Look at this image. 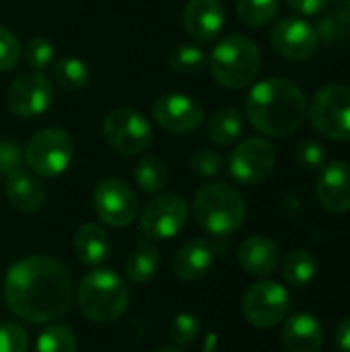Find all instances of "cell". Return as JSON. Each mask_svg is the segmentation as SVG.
<instances>
[{
  "instance_id": "6da1fadb",
  "label": "cell",
  "mask_w": 350,
  "mask_h": 352,
  "mask_svg": "<svg viewBox=\"0 0 350 352\" xmlns=\"http://www.w3.org/2000/svg\"><path fill=\"white\" fill-rule=\"evenodd\" d=\"M74 287L68 270L50 256L37 254L14 262L4 276V301L27 324H50L68 314Z\"/></svg>"
},
{
  "instance_id": "7a4b0ae2",
  "label": "cell",
  "mask_w": 350,
  "mask_h": 352,
  "mask_svg": "<svg viewBox=\"0 0 350 352\" xmlns=\"http://www.w3.org/2000/svg\"><path fill=\"white\" fill-rule=\"evenodd\" d=\"M252 126L270 138H285L299 130L307 116L303 91L289 78L270 76L252 87L245 99Z\"/></svg>"
},
{
  "instance_id": "3957f363",
  "label": "cell",
  "mask_w": 350,
  "mask_h": 352,
  "mask_svg": "<svg viewBox=\"0 0 350 352\" xmlns=\"http://www.w3.org/2000/svg\"><path fill=\"white\" fill-rule=\"evenodd\" d=\"M76 303L87 320L95 324H113L128 309L130 291L124 278L113 270L95 268L80 278Z\"/></svg>"
},
{
  "instance_id": "277c9868",
  "label": "cell",
  "mask_w": 350,
  "mask_h": 352,
  "mask_svg": "<svg viewBox=\"0 0 350 352\" xmlns=\"http://www.w3.org/2000/svg\"><path fill=\"white\" fill-rule=\"evenodd\" d=\"M196 223L215 237H227L235 233L245 221V200L229 184L215 182L200 188L194 196Z\"/></svg>"
},
{
  "instance_id": "5b68a950",
  "label": "cell",
  "mask_w": 350,
  "mask_h": 352,
  "mask_svg": "<svg viewBox=\"0 0 350 352\" xmlns=\"http://www.w3.org/2000/svg\"><path fill=\"white\" fill-rule=\"evenodd\" d=\"M208 66L221 87L237 91L256 80L262 68V54L248 35H227L212 50Z\"/></svg>"
},
{
  "instance_id": "8992f818",
  "label": "cell",
  "mask_w": 350,
  "mask_h": 352,
  "mask_svg": "<svg viewBox=\"0 0 350 352\" xmlns=\"http://www.w3.org/2000/svg\"><path fill=\"white\" fill-rule=\"evenodd\" d=\"M309 120L314 128L336 142L350 140V87L332 82L316 91L309 101Z\"/></svg>"
},
{
  "instance_id": "52a82bcc",
  "label": "cell",
  "mask_w": 350,
  "mask_h": 352,
  "mask_svg": "<svg viewBox=\"0 0 350 352\" xmlns=\"http://www.w3.org/2000/svg\"><path fill=\"white\" fill-rule=\"evenodd\" d=\"M74 144L66 130L43 128L25 146V165L39 177L62 175L72 161Z\"/></svg>"
},
{
  "instance_id": "ba28073f",
  "label": "cell",
  "mask_w": 350,
  "mask_h": 352,
  "mask_svg": "<svg viewBox=\"0 0 350 352\" xmlns=\"http://www.w3.org/2000/svg\"><path fill=\"white\" fill-rule=\"evenodd\" d=\"M103 138L120 155L132 157L149 148L153 140V130L149 120L130 107L113 109L103 120Z\"/></svg>"
},
{
  "instance_id": "9c48e42d",
  "label": "cell",
  "mask_w": 350,
  "mask_h": 352,
  "mask_svg": "<svg viewBox=\"0 0 350 352\" xmlns=\"http://www.w3.org/2000/svg\"><path fill=\"white\" fill-rule=\"evenodd\" d=\"M241 309L252 326L268 330L287 318L291 309V295L281 283L260 280L245 291Z\"/></svg>"
},
{
  "instance_id": "30bf717a",
  "label": "cell",
  "mask_w": 350,
  "mask_h": 352,
  "mask_svg": "<svg viewBox=\"0 0 350 352\" xmlns=\"http://www.w3.org/2000/svg\"><path fill=\"white\" fill-rule=\"evenodd\" d=\"M188 221V204L175 194L151 198L140 212V233L144 239H171Z\"/></svg>"
},
{
  "instance_id": "8fae6325",
  "label": "cell",
  "mask_w": 350,
  "mask_h": 352,
  "mask_svg": "<svg viewBox=\"0 0 350 352\" xmlns=\"http://www.w3.org/2000/svg\"><path fill=\"white\" fill-rule=\"evenodd\" d=\"M276 165V151L266 138H245L229 157V175L243 184L254 186L264 182Z\"/></svg>"
},
{
  "instance_id": "7c38bea8",
  "label": "cell",
  "mask_w": 350,
  "mask_h": 352,
  "mask_svg": "<svg viewBox=\"0 0 350 352\" xmlns=\"http://www.w3.org/2000/svg\"><path fill=\"white\" fill-rule=\"evenodd\" d=\"M93 206L101 223L109 227H128L138 214V200L134 190L116 177H105L95 186Z\"/></svg>"
},
{
  "instance_id": "4fadbf2b",
  "label": "cell",
  "mask_w": 350,
  "mask_h": 352,
  "mask_svg": "<svg viewBox=\"0 0 350 352\" xmlns=\"http://www.w3.org/2000/svg\"><path fill=\"white\" fill-rule=\"evenodd\" d=\"M54 85L43 72H27L14 78L6 91V105L19 118H35L50 109Z\"/></svg>"
},
{
  "instance_id": "5bb4252c",
  "label": "cell",
  "mask_w": 350,
  "mask_h": 352,
  "mask_svg": "<svg viewBox=\"0 0 350 352\" xmlns=\"http://www.w3.org/2000/svg\"><path fill=\"white\" fill-rule=\"evenodd\" d=\"M272 47L287 60H307L316 54L320 45V37L316 27L301 16H283L274 23L270 31Z\"/></svg>"
},
{
  "instance_id": "9a60e30c",
  "label": "cell",
  "mask_w": 350,
  "mask_h": 352,
  "mask_svg": "<svg viewBox=\"0 0 350 352\" xmlns=\"http://www.w3.org/2000/svg\"><path fill=\"white\" fill-rule=\"evenodd\" d=\"M153 118L161 128L173 134H188L202 124L204 109L190 95L169 93V95H161L153 103Z\"/></svg>"
},
{
  "instance_id": "2e32d148",
  "label": "cell",
  "mask_w": 350,
  "mask_h": 352,
  "mask_svg": "<svg viewBox=\"0 0 350 352\" xmlns=\"http://www.w3.org/2000/svg\"><path fill=\"white\" fill-rule=\"evenodd\" d=\"M318 200L324 210L332 214H342L350 210V165L347 161H332L320 171Z\"/></svg>"
},
{
  "instance_id": "e0dca14e",
  "label": "cell",
  "mask_w": 350,
  "mask_h": 352,
  "mask_svg": "<svg viewBox=\"0 0 350 352\" xmlns=\"http://www.w3.org/2000/svg\"><path fill=\"white\" fill-rule=\"evenodd\" d=\"M182 21L192 39L212 41L225 25V8L221 0H188Z\"/></svg>"
},
{
  "instance_id": "ac0fdd59",
  "label": "cell",
  "mask_w": 350,
  "mask_h": 352,
  "mask_svg": "<svg viewBox=\"0 0 350 352\" xmlns=\"http://www.w3.org/2000/svg\"><path fill=\"white\" fill-rule=\"evenodd\" d=\"M281 338L289 352H320L324 346V328L311 314H295L285 322Z\"/></svg>"
},
{
  "instance_id": "d6986e66",
  "label": "cell",
  "mask_w": 350,
  "mask_h": 352,
  "mask_svg": "<svg viewBox=\"0 0 350 352\" xmlns=\"http://www.w3.org/2000/svg\"><path fill=\"white\" fill-rule=\"evenodd\" d=\"M237 258H239L241 268L252 276H268L281 264V252L276 243L262 235L248 237L239 245Z\"/></svg>"
},
{
  "instance_id": "ffe728a7",
  "label": "cell",
  "mask_w": 350,
  "mask_h": 352,
  "mask_svg": "<svg viewBox=\"0 0 350 352\" xmlns=\"http://www.w3.org/2000/svg\"><path fill=\"white\" fill-rule=\"evenodd\" d=\"M215 262V250L204 239H194L184 243L173 256V274L179 280H200Z\"/></svg>"
},
{
  "instance_id": "44dd1931",
  "label": "cell",
  "mask_w": 350,
  "mask_h": 352,
  "mask_svg": "<svg viewBox=\"0 0 350 352\" xmlns=\"http://www.w3.org/2000/svg\"><path fill=\"white\" fill-rule=\"evenodd\" d=\"M72 245H74V254L78 262L91 268L103 264L111 252V241H109L107 231L95 223H85L83 227H78V231L74 233Z\"/></svg>"
},
{
  "instance_id": "7402d4cb",
  "label": "cell",
  "mask_w": 350,
  "mask_h": 352,
  "mask_svg": "<svg viewBox=\"0 0 350 352\" xmlns=\"http://www.w3.org/2000/svg\"><path fill=\"white\" fill-rule=\"evenodd\" d=\"M6 198L21 212H35L45 200V188L35 175L21 169L6 177Z\"/></svg>"
},
{
  "instance_id": "603a6c76",
  "label": "cell",
  "mask_w": 350,
  "mask_h": 352,
  "mask_svg": "<svg viewBox=\"0 0 350 352\" xmlns=\"http://www.w3.org/2000/svg\"><path fill=\"white\" fill-rule=\"evenodd\" d=\"M159 264H161L159 250L151 241H140L132 250L130 258L126 260V276L134 285H144L151 278H155Z\"/></svg>"
},
{
  "instance_id": "cb8c5ba5",
  "label": "cell",
  "mask_w": 350,
  "mask_h": 352,
  "mask_svg": "<svg viewBox=\"0 0 350 352\" xmlns=\"http://www.w3.org/2000/svg\"><path fill=\"white\" fill-rule=\"evenodd\" d=\"M318 274V262L314 254L305 250H293L283 262V278L293 289L307 287Z\"/></svg>"
},
{
  "instance_id": "d4e9b609",
  "label": "cell",
  "mask_w": 350,
  "mask_h": 352,
  "mask_svg": "<svg viewBox=\"0 0 350 352\" xmlns=\"http://www.w3.org/2000/svg\"><path fill=\"white\" fill-rule=\"evenodd\" d=\"M52 76H54V82L68 93H78V91L87 89L91 82V70L78 58L58 60L52 66Z\"/></svg>"
},
{
  "instance_id": "484cf974",
  "label": "cell",
  "mask_w": 350,
  "mask_h": 352,
  "mask_svg": "<svg viewBox=\"0 0 350 352\" xmlns=\"http://www.w3.org/2000/svg\"><path fill=\"white\" fill-rule=\"evenodd\" d=\"M243 132V116L235 107H223L212 113L208 122V136L217 144H231Z\"/></svg>"
},
{
  "instance_id": "4316f807",
  "label": "cell",
  "mask_w": 350,
  "mask_h": 352,
  "mask_svg": "<svg viewBox=\"0 0 350 352\" xmlns=\"http://www.w3.org/2000/svg\"><path fill=\"white\" fill-rule=\"evenodd\" d=\"M134 179L138 184L140 190L149 192V194H155V192H161L167 182H169V169H167V163L159 157H142L136 165H134Z\"/></svg>"
},
{
  "instance_id": "83f0119b",
  "label": "cell",
  "mask_w": 350,
  "mask_h": 352,
  "mask_svg": "<svg viewBox=\"0 0 350 352\" xmlns=\"http://www.w3.org/2000/svg\"><path fill=\"white\" fill-rule=\"evenodd\" d=\"M281 10V0H237V16L250 27L268 25Z\"/></svg>"
},
{
  "instance_id": "f1b7e54d",
  "label": "cell",
  "mask_w": 350,
  "mask_h": 352,
  "mask_svg": "<svg viewBox=\"0 0 350 352\" xmlns=\"http://www.w3.org/2000/svg\"><path fill=\"white\" fill-rule=\"evenodd\" d=\"M76 349L78 340L74 332L62 324H52L45 328L35 342V352H76Z\"/></svg>"
},
{
  "instance_id": "f546056e",
  "label": "cell",
  "mask_w": 350,
  "mask_h": 352,
  "mask_svg": "<svg viewBox=\"0 0 350 352\" xmlns=\"http://www.w3.org/2000/svg\"><path fill=\"white\" fill-rule=\"evenodd\" d=\"M169 64L177 74H198L206 68L208 56L194 43H179L171 50Z\"/></svg>"
},
{
  "instance_id": "4dcf8cb0",
  "label": "cell",
  "mask_w": 350,
  "mask_h": 352,
  "mask_svg": "<svg viewBox=\"0 0 350 352\" xmlns=\"http://www.w3.org/2000/svg\"><path fill=\"white\" fill-rule=\"evenodd\" d=\"M54 43L45 37H33L27 47H25V62L31 70L35 72H43L45 68L52 66L54 62Z\"/></svg>"
},
{
  "instance_id": "1f68e13d",
  "label": "cell",
  "mask_w": 350,
  "mask_h": 352,
  "mask_svg": "<svg viewBox=\"0 0 350 352\" xmlns=\"http://www.w3.org/2000/svg\"><path fill=\"white\" fill-rule=\"evenodd\" d=\"M295 163L305 171H322L326 165V151L316 140H301L293 151Z\"/></svg>"
},
{
  "instance_id": "d6a6232c",
  "label": "cell",
  "mask_w": 350,
  "mask_h": 352,
  "mask_svg": "<svg viewBox=\"0 0 350 352\" xmlns=\"http://www.w3.org/2000/svg\"><path fill=\"white\" fill-rule=\"evenodd\" d=\"M190 167H192V171H194L196 175H200V177H215V175H219V173L223 171L225 161H223L221 153H217L215 148L202 146V148H198V151L192 153V157H190Z\"/></svg>"
},
{
  "instance_id": "836d02e7",
  "label": "cell",
  "mask_w": 350,
  "mask_h": 352,
  "mask_svg": "<svg viewBox=\"0 0 350 352\" xmlns=\"http://www.w3.org/2000/svg\"><path fill=\"white\" fill-rule=\"evenodd\" d=\"M200 334V320L194 314H179L175 316L169 336L173 340V344L177 346H190L192 342H196Z\"/></svg>"
},
{
  "instance_id": "e575fe53",
  "label": "cell",
  "mask_w": 350,
  "mask_h": 352,
  "mask_svg": "<svg viewBox=\"0 0 350 352\" xmlns=\"http://www.w3.org/2000/svg\"><path fill=\"white\" fill-rule=\"evenodd\" d=\"M29 334L23 326L14 322L0 324V352H27Z\"/></svg>"
},
{
  "instance_id": "d590c367",
  "label": "cell",
  "mask_w": 350,
  "mask_h": 352,
  "mask_svg": "<svg viewBox=\"0 0 350 352\" xmlns=\"http://www.w3.org/2000/svg\"><path fill=\"white\" fill-rule=\"evenodd\" d=\"M21 41L19 37L0 25V72H8L19 64L21 58Z\"/></svg>"
},
{
  "instance_id": "8d00e7d4",
  "label": "cell",
  "mask_w": 350,
  "mask_h": 352,
  "mask_svg": "<svg viewBox=\"0 0 350 352\" xmlns=\"http://www.w3.org/2000/svg\"><path fill=\"white\" fill-rule=\"evenodd\" d=\"M25 165V148L12 140H0V175L8 177Z\"/></svg>"
},
{
  "instance_id": "74e56055",
  "label": "cell",
  "mask_w": 350,
  "mask_h": 352,
  "mask_svg": "<svg viewBox=\"0 0 350 352\" xmlns=\"http://www.w3.org/2000/svg\"><path fill=\"white\" fill-rule=\"evenodd\" d=\"M314 27H316V33H318L320 41H326V43L342 41L350 33L349 25H344L342 21H338L332 12L330 14H322Z\"/></svg>"
},
{
  "instance_id": "f35d334b",
  "label": "cell",
  "mask_w": 350,
  "mask_h": 352,
  "mask_svg": "<svg viewBox=\"0 0 350 352\" xmlns=\"http://www.w3.org/2000/svg\"><path fill=\"white\" fill-rule=\"evenodd\" d=\"M332 0H287V4L297 12V14H303V16H314V14H322L328 4Z\"/></svg>"
},
{
  "instance_id": "ab89813d",
  "label": "cell",
  "mask_w": 350,
  "mask_h": 352,
  "mask_svg": "<svg viewBox=\"0 0 350 352\" xmlns=\"http://www.w3.org/2000/svg\"><path fill=\"white\" fill-rule=\"evenodd\" d=\"M336 349L340 352H350V316H347L336 328Z\"/></svg>"
},
{
  "instance_id": "60d3db41",
  "label": "cell",
  "mask_w": 350,
  "mask_h": 352,
  "mask_svg": "<svg viewBox=\"0 0 350 352\" xmlns=\"http://www.w3.org/2000/svg\"><path fill=\"white\" fill-rule=\"evenodd\" d=\"M332 14L350 27V0H334Z\"/></svg>"
},
{
  "instance_id": "b9f144b4",
  "label": "cell",
  "mask_w": 350,
  "mask_h": 352,
  "mask_svg": "<svg viewBox=\"0 0 350 352\" xmlns=\"http://www.w3.org/2000/svg\"><path fill=\"white\" fill-rule=\"evenodd\" d=\"M155 352H182L179 349H159V351Z\"/></svg>"
}]
</instances>
